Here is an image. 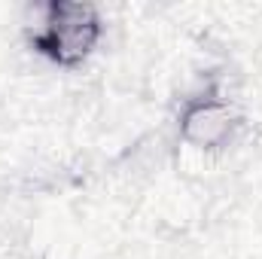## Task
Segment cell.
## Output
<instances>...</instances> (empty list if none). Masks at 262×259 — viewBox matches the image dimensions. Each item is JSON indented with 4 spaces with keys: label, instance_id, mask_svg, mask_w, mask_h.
Here are the masks:
<instances>
[{
    "label": "cell",
    "instance_id": "cell-1",
    "mask_svg": "<svg viewBox=\"0 0 262 259\" xmlns=\"http://www.w3.org/2000/svg\"><path fill=\"white\" fill-rule=\"evenodd\" d=\"M98 40V18L89 6L79 3H55L49 6L46 31L37 40L43 52H49L55 61L73 64L79 61Z\"/></svg>",
    "mask_w": 262,
    "mask_h": 259
},
{
    "label": "cell",
    "instance_id": "cell-2",
    "mask_svg": "<svg viewBox=\"0 0 262 259\" xmlns=\"http://www.w3.org/2000/svg\"><path fill=\"white\" fill-rule=\"evenodd\" d=\"M226 116L220 113V110H213V107H201L195 113H189V119H186V131H189V137H195L201 143H213L216 137H223L226 134Z\"/></svg>",
    "mask_w": 262,
    "mask_h": 259
}]
</instances>
